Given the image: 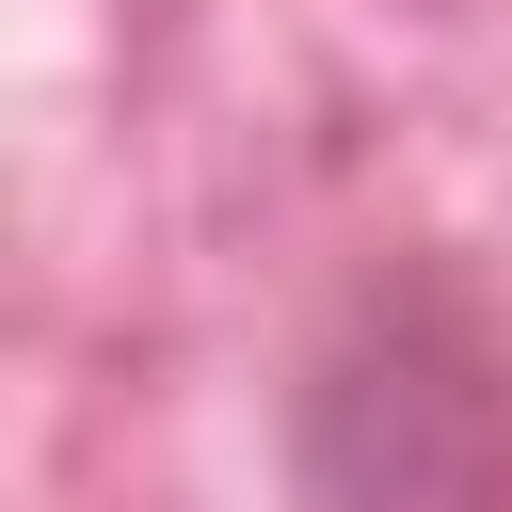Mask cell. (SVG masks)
<instances>
[{
	"instance_id": "obj_1",
	"label": "cell",
	"mask_w": 512,
	"mask_h": 512,
	"mask_svg": "<svg viewBox=\"0 0 512 512\" xmlns=\"http://www.w3.org/2000/svg\"><path fill=\"white\" fill-rule=\"evenodd\" d=\"M288 432L320 512H512V352L448 272L368 288L304 352Z\"/></svg>"
}]
</instances>
